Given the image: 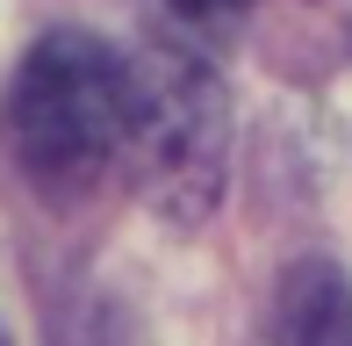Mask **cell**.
<instances>
[{"mask_svg":"<svg viewBox=\"0 0 352 346\" xmlns=\"http://www.w3.org/2000/svg\"><path fill=\"white\" fill-rule=\"evenodd\" d=\"M230 159V108L216 72L195 51H144L130 65V116H122L116 166L130 187L173 224H195L223 195Z\"/></svg>","mask_w":352,"mask_h":346,"instance_id":"cell-2","label":"cell"},{"mask_svg":"<svg viewBox=\"0 0 352 346\" xmlns=\"http://www.w3.org/2000/svg\"><path fill=\"white\" fill-rule=\"evenodd\" d=\"M280 346H352V281L331 260H302L280 281Z\"/></svg>","mask_w":352,"mask_h":346,"instance_id":"cell-3","label":"cell"},{"mask_svg":"<svg viewBox=\"0 0 352 346\" xmlns=\"http://www.w3.org/2000/svg\"><path fill=\"white\" fill-rule=\"evenodd\" d=\"M122 116H130V58L87 29L36 37L8 80V101H0L8 152L51 195H87L116 166Z\"/></svg>","mask_w":352,"mask_h":346,"instance_id":"cell-1","label":"cell"},{"mask_svg":"<svg viewBox=\"0 0 352 346\" xmlns=\"http://www.w3.org/2000/svg\"><path fill=\"white\" fill-rule=\"evenodd\" d=\"M0 346H8V339H0Z\"/></svg>","mask_w":352,"mask_h":346,"instance_id":"cell-5","label":"cell"},{"mask_svg":"<svg viewBox=\"0 0 352 346\" xmlns=\"http://www.w3.org/2000/svg\"><path fill=\"white\" fill-rule=\"evenodd\" d=\"M166 14H173V29L187 43H230L245 29L252 0H166Z\"/></svg>","mask_w":352,"mask_h":346,"instance_id":"cell-4","label":"cell"}]
</instances>
